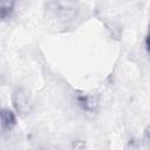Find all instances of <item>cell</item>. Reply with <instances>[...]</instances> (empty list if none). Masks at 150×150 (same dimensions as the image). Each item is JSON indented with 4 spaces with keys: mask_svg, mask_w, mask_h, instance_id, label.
Listing matches in <instances>:
<instances>
[{
    "mask_svg": "<svg viewBox=\"0 0 150 150\" xmlns=\"http://www.w3.org/2000/svg\"><path fill=\"white\" fill-rule=\"evenodd\" d=\"M13 104L15 110L20 115L29 114L32 110V101L29 98V95L23 89H16L13 94Z\"/></svg>",
    "mask_w": 150,
    "mask_h": 150,
    "instance_id": "1",
    "label": "cell"
},
{
    "mask_svg": "<svg viewBox=\"0 0 150 150\" xmlns=\"http://www.w3.org/2000/svg\"><path fill=\"white\" fill-rule=\"evenodd\" d=\"M15 123H16V118L11 109L7 108L0 109V134H5L12 130Z\"/></svg>",
    "mask_w": 150,
    "mask_h": 150,
    "instance_id": "2",
    "label": "cell"
},
{
    "mask_svg": "<svg viewBox=\"0 0 150 150\" xmlns=\"http://www.w3.org/2000/svg\"><path fill=\"white\" fill-rule=\"evenodd\" d=\"M80 102L82 103L83 108L87 109V110H93L96 105H97V101L94 96H86V97H82L80 98Z\"/></svg>",
    "mask_w": 150,
    "mask_h": 150,
    "instance_id": "3",
    "label": "cell"
}]
</instances>
